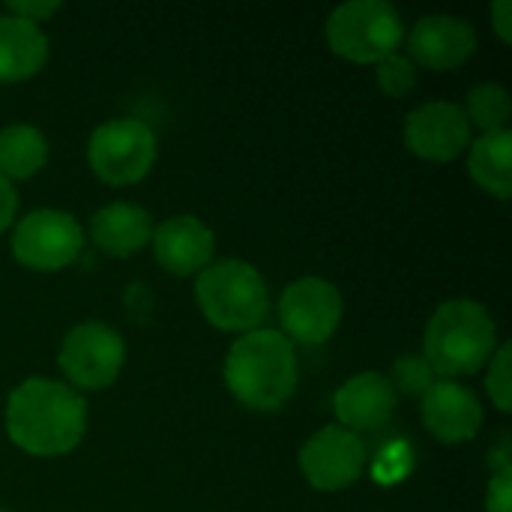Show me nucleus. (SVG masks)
<instances>
[{
	"instance_id": "nucleus-6",
	"label": "nucleus",
	"mask_w": 512,
	"mask_h": 512,
	"mask_svg": "<svg viewBox=\"0 0 512 512\" xmlns=\"http://www.w3.org/2000/svg\"><path fill=\"white\" fill-rule=\"evenodd\" d=\"M159 156L153 129L135 117H114L93 129L87 141V162L93 174L108 186L141 183Z\"/></svg>"
},
{
	"instance_id": "nucleus-8",
	"label": "nucleus",
	"mask_w": 512,
	"mask_h": 512,
	"mask_svg": "<svg viewBox=\"0 0 512 512\" xmlns=\"http://www.w3.org/2000/svg\"><path fill=\"white\" fill-rule=\"evenodd\" d=\"M84 246L78 219L66 210L42 207L27 213L12 231V255L21 267L36 273H57L69 267Z\"/></svg>"
},
{
	"instance_id": "nucleus-25",
	"label": "nucleus",
	"mask_w": 512,
	"mask_h": 512,
	"mask_svg": "<svg viewBox=\"0 0 512 512\" xmlns=\"http://www.w3.org/2000/svg\"><path fill=\"white\" fill-rule=\"evenodd\" d=\"M486 512H512V468L492 471L486 489Z\"/></svg>"
},
{
	"instance_id": "nucleus-15",
	"label": "nucleus",
	"mask_w": 512,
	"mask_h": 512,
	"mask_svg": "<svg viewBox=\"0 0 512 512\" xmlns=\"http://www.w3.org/2000/svg\"><path fill=\"white\" fill-rule=\"evenodd\" d=\"M396 390L384 372H360L348 378L333 396V414L342 429L360 435L381 429L396 411Z\"/></svg>"
},
{
	"instance_id": "nucleus-4",
	"label": "nucleus",
	"mask_w": 512,
	"mask_h": 512,
	"mask_svg": "<svg viewBox=\"0 0 512 512\" xmlns=\"http://www.w3.org/2000/svg\"><path fill=\"white\" fill-rule=\"evenodd\" d=\"M195 303L216 330L252 333L270 312V291L249 261L219 258L195 276Z\"/></svg>"
},
{
	"instance_id": "nucleus-5",
	"label": "nucleus",
	"mask_w": 512,
	"mask_h": 512,
	"mask_svg": "<svg viewBox=\"0 0 512 512\" xmlns=\"http://www.w3.org/2000/svg\"><path fill=\"white\" fill-rule=\"evenodd\" d=\"M324 36L336 57L369 66L399 51L405 21L387 0H351L330 12Z\"/></svg>"
},
{
	"instance_id": "nucleus-22",
	"label": "nucleus",
	"mask_w": 512,
	"mask_h": 512,
	"mask_svg": "<svg viewBox=\"0 0 512 512\" xmlns=\"http://www.w3.org/2000/svg\"><path fill=\"white\" fill-rule=\"evenodd\" d=\"M375 78H378V87L390 99H402L417 87V66L411 63L408 54L396 51V54L375 63Z\"/></svg>"
},
{
	"instance_id": "nucleus-10",
	"label": "nucleus",
	"mask_w": 512,
	"mask_h": 512,
	"mask_svg": "<svg viewBox=\"0 0 512 512\" xmlns=\"http://www.w3.org/2000/svg\"><path fill=\"white\" fill-rule=\"evenodd\" d=\"M366 468V444L339 423L318 429L300 450V471L318 492L351 489Z\"/></svg>"
},
{
	"instance_id": "nucleus-17",
	"label": "nucleus",
	"mask_w": 512,
	"mask_h": 512,
	"mask_svg": "<svg viewBox=\"0 0 512 512\" xmlns=\"http://www.w3.org/2000/svg\"><path fill=\"white\" fill-rule=\"evenodd\" d=\"M51 42L42 27L15 15H0V84L33 78L48 63Z\"/></svg>"
},
{
	"instance_id": "nucleus-11",
	"label": "nucleus",
	"mask_w": 512,
	"mask_h": 512,
	"mask_svg": "<svg viewBox=\"0 0 512 512\" xmlns=\"http://www.w3.org/2000/svg\"><path fill=\"white\" fill-rule=\"evenodd\" d=\"M405 144L417 159L453 162L471 147V123L456 102H423L405 120Z\"/></svg>"
},
{
	"instance_id": "nucleus-27",
	"label": "nucleus",
	"mask_w": 512,
	"mask_h": 512,
	"mask_svg": "<svg viewBox=\"0 0 512 512\" xmlns=\"http://www.w3.org/2000/svg\"><path fill=\"white\" fill-rule=\"evenodd\" d=\"M492 27L501 36L504 45L512 42V3L510 0H495L492 3Z\"/></svg>"
},
{
	"instance_id": "nucleus-23",
	"label": "nucleus",
	"mask_w": 512,
	"mask_h": 512,
	"mask_svg": "<svg viewBox=\"0 0 512 512\" xmlns=\"http://www.w3.org/2000/svg\"><path fill=\"white\" fill-rule=\"evenodd\" d=\"M512 345L504 342L495 348V354L489 357V372H486V393L492 399V405L501 411V414H510L512 411Z\"/></svg>"
},
{
	"instance_id": "nucleus-26",
	"label": "nucleus",
	"mask_w": 512,
	"mask_h": 512,
	"mask_svg": "<svg viewBox=\"0 0 512 512\" xmlns=\"http://www.w3.org/2000/svg\"><path fill=\"white\" fill-rule=\"evenodd\" d=\"M15 213H18V192H15V186L0 174V234L9 231V225L15 222Z\"/></svg>"
},
{
	"instance_id": "nucleus-21",
	"label": "nucleus",
	"mask_w": 512,
	"mask_h": 512,
	"mask_svg": "<svg viewBox=\"0 0 512 512\" xmlns=\"http://www.w3.org/2000/svg\"><path fill=\"white\" fill-rule=\"evenodd\" d=\"M387 378H390L396 396L405 393V396H420V399L438 381V375L432 372V366L426 363L423 354H405V357H399L393 363V375H387Z\"/></svg>"
},
{
	"instance_id": "nucleus-13",
	"label": "nucleus",
	"mask_w": 512,
	"mask_h": 512,
	"mask_svg": "<svg viewBox=\"0 0 512 512\" xmlns=\"http://www.w3.org/2000/svg\"><path fill=\"white\" fill-rule=\"evenodd\" d=\"M420 417L423 426L432 432L441 444H465L474 441L483 429V405L474 396L471 387L459 381L438 378L429 393L420 399Z\"/></svg>"
},
{
	"instance_id": "nucleus-14",
	"label": "nucleus",
	"mask_w": 512,
	"mask_h": 512,
	"mask_svg": "<svg viewBox=\"0 0 512 512\" xmlns=\"http://www.w3.org/2000/svg\"><path fill=\"white\" fill-rule=\"evenodd\" d=\"M153 255L171 276H198L216 255V234L198 216H171L153 228Z\"/></svg>"
},
{
	"instance_id": "nucleus-18",
	"label": "nucleus",
	"mask_w": 512,
	"mask_h": 512,
	"mask_svg": "<svg viewBox=\"0 0 512 512\" xmlns=\"http://www.w3.org/2000/svg\"><path fill=\"white\" fill-rule=\"evenodd\" d=\"M468 171L474 183L498 201L512 195V132H486L468 147Z\"/></svg>"
},
{
	"instance_id": "nucleus-1",
	"label": "nucleus",
	"mask_w": 512,
	"mask_h": 512,
	"mask_svg": "<svg viewBox=\"0 0 512 512\" xmlns=\"http://www.w3.org/2000/svg\"><path fill=\"white\" fill-rule=\"evenodd\" d=\"M3 426L9 441L27 456H66L87 432V402L63 381L27 378L9 393Z\"/></svg>"
},
{
	"instance_id": "nucleus-7",
	"label": "nucleus",
	"mask_w": 512,
	"mask_h": 512,
	"mask_svg": "<svg viewBox=\"0 0 512 512\" xmlns=\"http://www.w3.org/2000/svg\"><path fill=\"white\" fill-rule=\"evenodd\" d=\"M57 363L72 390H105L123 372L126 342L105 321H84L63 336Z\"/></svg>"
},
{
	"instance_id": "nucleus-28",
	"label": "nucleus",
	"mask_w": 512,
	"mask_h": 512,
	"mask_svg": "<svg viewBox=\"0 0 512 512\" xmlns=\"http://www.w3.org/2000/svg\"><path fill=\"white\" fill-rule=\"evenodd\" d=\"M0 512H9V510H0Z\"/></svg>"
},
{
	"instance_id": "nucleus-16",
	"label": "nucleus",
	"mask_w": 512,
	"mask_h": 512,
	"mask_svg": "<svg viewBox=\"0 0 512 512\" xmlns=\"http://www.w3.org/2000/svg\"><path fill=\"white\" fill-rule=\"evenodd\" d=\"M93 243L111 258H129L141 252L153 237V219L141 204L111 201L99 207L90 219Z\"/></svg>"
},
{
	"instance_id": "nucleus-20",
	"label": "nucleus",
	"mask_w": 512,
	"mask_h": 512,
	"mask_svg": "<svg viewBox=\"0 0 512 512\" xmlns=\"http://www.w3.org/2000/svg\"><path fill=\"white\" fill-rule=\"evenodd\" d=\"M465 117L471 126H477L483 135L486 132H501L507 129L512 114V102H510V90L504 84H495V81H486V84H477L465 105H462Z\"/></svg>"
},
{
	"instance_id": "nucleus-12",
	"label": "nucleus",
	"mask_w": 512,
	"mask_h": 512,
	"mask_svg": "<svg viewBox=\"0 0 512 512\" xmlns=\"http://www.w3.org/2000/svg\"><path fill=\"white\" fill-rule=\"evenodd\" d=\"M405 45L414 66L447 72L474 57L477 30L471 21L456 15H423L411 30H405Z\"/></svg>"
},
{
	"instance_id": "nucleus-2",
	"label": "nucleus",
	"mask_w": 512,
	"mask_h": 512,
	"mask_svg": "<svg viewBox=\"0 0 512 512\" xmlns=\"http://www.w3.org/2000/svg\"><path fill=\"white\" fill-rule=\"evenodd\" d=\"M225 387L252 411H279L297 390V354L279 330L243 333L225 354Z\"/></svg>"
},
{
	"instance_id": "nucleus-24",
	"label": "nucleus",
	"mask_w": 512,
	"mask_h": 512,
	"mask_svg": "<svg viewBox=\"0 0 512 512\" xmlns=\"http://www.w3.org/2000/svg\"><path fill=\"white\" fill-rule=\"evenodd\" d=\"M57 12H60L57 0H6V15H15V18L30 21L36 27H42Z\"/></svg>"
},
{
	"instance_id": "nucleus-19",
	"label": "nucleus",
	"mask_w": 512,
	"mask_h": 512,
	"mask_svg": "<svg viewBox=\"0 0 512 512\" xmlns=\"http://www.w3.org/2000/svg\"><path fill=\"white\" fill-rule=\"evenodd\" d=\"M48 162V141L30 123H9L0 129V174L12 180H30Z\"/></svg>"
},
{
	"instance_id": "nucleus-3",
	"label": "nucleus",
	"mask_w": 512,
	"mask_h": 512,
	"mask_svg": "<svg viewBox=\"0 0 512 512\" xmlns=\"http://www.w3.org/2000/svg\"><path fill=\"white\" fill-rule=\"evenodd\" d=\"M498 348V324L477 300H447L435 309L423 336V357L444 381L480 372Z\"/></svg>"
},
{
	"instance_id": "nucleus-9",
	"label": "nucleus",
	"mask_w": 512,
	"mask_h": 512,
	"mask_svg": "<svg viewBox=\"0 0 512 512\" xmlns=\"http://www.w3.org/2000/svg\"><path fill=\"white\" fill-rule=\"evenodd\" d=\"M345 300L339 288L321 276H300L282 288L279 324L294 345H324L342 324Z\"/></svg>"
}]
</instances>
